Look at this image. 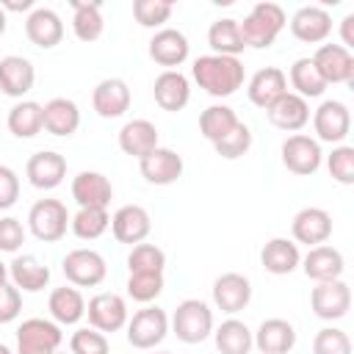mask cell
<instances>
[{
	"mask_svg": "<svg viewBox=\"0 0 354 354\" xmlns=\"http://www.w3.org/2000/svg\"><path fill=\"white\" fill-rule=\"evenodd\" d=\"M6 33V11H3V6H0V36Z\"/></svg>",
	"mask_w": 354,
	"mask_h": 354,
	"instance_id": "54",
	"label": "cell"
},
{
	"mask_svg": "<svg viewBox=\"0 0 354 354\" xmlns=\"http://www.w3.org/2000/svg\"><path fill=\"white\" fill-rule=\"evenodd\" d=\"M41 116H44V130L58 138H69L80 127V111L66 97H55L47 105H41Z\"/></svg>",
	"mask_w": 354,
	"mask_h": 354,
	"instance_id": "30",
	"label": "cell"
},
{
	"mask_svg": "<svg viewBox=\"0 0 354 354\" xmlns=\"http://www.w3.org/2000/svg\"><path fill=\"white\" fill-rule=\"evenodd\" d=\"M158 354H171V351H158Z\"/></svg>",
	"mask_w": 354,
	"mask_h": 354,
	"instance_id": "56",
	"label": "cell"
},
{
	"mask_svg": "<svg viewBox=\"0 0 354 354\" xmlns=\"http://www.w3.org/2000/svg\"><path fill=\"white\" fill-rule=\"evenodd\" d=\"M313 64L324 83H351L354 80V55L340 44H321L313 55Z\"/></svg>",
	"mask_w": 354,
	"mask_h": 354,
	"instance_id": "14",
	"label": "cell"
},
{
	"mask_svg": "<svg viewBox=\"0 0 354 354\" xmlns=\"http://www.w3.org/2000/svg\"><path fill=\"white\" fill-rule=\"evenodd\" d=\"M340 39H343L340 47H346L351 53V47H354V14H346L340 19Z\"/></svg>",
	"mask_w": 354,
	"mask_h": 354,
	"instance_id": "51",
	"label": "cell"
},
{
	"mask_svg": "<svg viewBox=\"0 0 354 354\" xmlns=\"http://www.w3.org/2000/svg\"><path fill=\"white\" fill-rule=\"evenodd\" d=\"M310 307L318 318L324 321H337L346 318L348 307H351V288L343 279H332V282H318L310 293Z\"/></svg>",
	"mask_w": 354,
	"mask_h": 354,
	"instance_id": "9",
	"label": "cell"
},
{
	"mask_svg": "<svg viewBox=\"0 0 354 354\" xmlns=\"http://www.w3.org/2000/svg\"><path fill=\"white\" fill-rule=\"evenodd\" d=\"M19 199V177L14 169L0 163V210L14 207Z\"/></svg>",
	"mask_w": 354,
	"mask_h": 354,
	"instance_id": "50",
	"label": "cell"
},
{
	"mask_svg": "<svg viewBox=\"0 0 354 354\" xmlns=\"http://www.w3.org/2000/svg\"><path fill=\"white\" fill-rule=\"evenodd\" d=\"M249 147H252V130H249L243 122H238L221 141L213 144L216 155H221V158H227V160H238V158H243V155L249 152Z\"/></svg>",
	"mask_w": 354,
	"mask_h": 354,
	"instance_id": "42",
	"label": "cell"
},
{
	"mask_svg": "<svg viewBox=\"0 0 354 354\" xmlns=\"http://www.w3.org/2000/svg\"><path fill=\"white\" fill-rule=\"evenodd\" d=\"M290 232H293V238L299 243H307L310 249L321 246L332 235V216L324 207H304V210H299L293 216Z\"/></svg>",
	"mask_w": 354,
	"mask_h": 354,
	"instance_id": "20",
	"label": "cell"
},
{
	"mask_svg": "<svg viewBox=\"0 0 354 354\" xmlns=\"http://www.w3.org/2000/svg\"><path fill=\"white\" fill-rule=\"evenodd\" d=\"M166 254L155 243H136L133 252L127 254V268L130 274H163Z\"/></svg>",
	"mask_w": 354,
	"mask_h": 354,
	"instance_id": "41",
	"label": "cell"
},
{
	"mask_svg": "<svg viewBox=\"0 0 354 354\" xmlns=\"http://www.w3.org/2000/svg\"><path fill=\"white\" fill-rule=\"evenodd\" d=\"M285 91H288V77H285V72L279 66H263V69H257L252 75V80H249V88H246L252 105H257L263 111L268 105H274Z\"/></svg>",
	"mask_w": 354,
	"mask_h": 354,
	"instance_id": "24",
	"label": "cell"
},
{
	"mask_svg": "<svg viewBox=\"0 0 354 354\" xmlns=\"http://www.w3.org/2000/svg\"><path fill=\"white\" fill-rule=\"evenodd\" d=\"M290 33L299 41L307 44H321L326 41V36L332 33V17L326 8L321 6H301L293 17H290Z\"/></svg>",
	"mask_w": 354,
	"mask_h": 354,
	"instance_id": "15",
	"label": "cell"
},
{
	"mask_svg": "<svg viewBox=\"0 0 354 354\" xmlns=\"http://www.w3.org/2000/svg\"><path fill=\"white\" fill-rule=\"evenodd\" d=\"M64 340V332L55 321L28 318L17 329V354H55Z\"/></svg>",
	"mask_w": 354,
	"mask_h": 354,
	"instance_id": "5",
	"label": "cell"
},
{
	"mask_svg": "<svg viewBox=\"0 0 354 354\" xmlns=\"http://www.w3.org/2000/svg\"><path fill=\"white\" fill-rule=\"evenodd\" d=\"M213 337H216V348L221 354H249V348L254 346L252 329L243 321H238V318H227L213 332Z\"/></svg>",
	"mask_w": 354,
	"mask_h": 354,
	"instance_id": "35",
	"label": "cell"
},
{
	"mask_svg": "<svg viewBox=\"0 0 354 354\" xmlns=\"http://www.w3.org/2000/svg\"><path fill=\"white\" fill-rule=\"evenodd\" d=\"M119 147L130 158H144L158 147V127L149 119H133L119 130Z\"/></svg>",
	"mask_w": 354,
	"mask_h": 354,
	"instance_id": "31",
	"label": "cell"
},
{
	"mask_svg": "<svg viewBox=\"0 0 354 354\" xmlns=\"http://www.w3.org/2000/svg\"><path fill=\"white\" fill-rule=\"evenodd\" d=\"M169 332V315L160 307H144L127 318V343L136 348H155Z\"/></svg>",
	"mask_w": 354,
	"mask_h": 354,
	"instance_id": "6",
	"label": "cell"
},
{
	"mask_svg": "<svg viewBox=\"0 0 354 354\" xmlns=\"http://www.w3.org/2000/svg\"><path fill=\"white\" fill-rule=\"evenodd\" d=\"M69 213H66V205L58 202V199H39L30 213H28V227L30 232L44 241V243H55L66 235V227H69Z\"/></svg>",
	"mask_w": 354,
	"mask_h": 354,
	"instance_id": "4",
	"label": "cell"
},
{
	"mask_svg": "<svg viewBox=\"0 0 354 354\" xmlns=\"http://www.w3.org/2000/svg\"><path fill=\"white\" fill-rule=\"evenodd\" d=\"M25 36L30 39V44H36L39 50H53L55 44H61L64 39V22L53 8H33L25 19Z\"/></svg>",
	"mask_w": 354,
	"mask_h": 354,
	"instance_id": "16",
	"label": "cell"
},
{
	"mask_svg": "<svg viewBox=\"0 0 354 354\" xmlns=\"http://www.w3.org/2000/svg\"><path fill=\"white\" fill-rule=\"evenodd\" d=\"M108 337L97 329H77L69 340V354H108Z\"/></svg>",
	"mask_w": 354,
	"mask_h": 354,
	"instance_id": "47",
	"label": "cell"
},
{
	"mask_svg": "<svg viewBox=\"0 0 354 354\" xmlns=\"http://www.w3.org/2000/svg\"><path fill=\"white\" fill-rule=\"evenodd\" d=\"M47 307H50L53 321L61 324V326H72V324H77L86 315V299H83V293L77 288H66V285L64 288H55L50 293Z\"/></svg>",
	"mask_w": 354,
	"mask_h": 354,
	"instance_id": "33",
	"label": "cell"
},
{
	"mask_svg": "<svg viewBox=\"0 0 354 354\" xmlns=\"http://www.w3.org/2000/svg\"><path fill=\"white\" fill-rule=\"evenodd\" d=\"M36 83V69L22 55L0 58V91L6 97H25Z\"/></svg>",
	"mask_w": 354,
	"mask_h": 354,
	"instance_id": "26",
	"label": "cell"
},
{
	"mask_svg": "<svg viewBox=\"0 0 354 354\" xmlns=\"http://www.w3.org/2000/svg\"><path fill=\"white\" fill-rule=\"evenodd\" d=\"M301 263H304V266H301L304 274H307L310 279H315V282H332V279H340L343 271H346V260H343V254H340L335 246H326V243L313 246Z\"/></svg>",
	"mask_w": 354,
	"mask_h": 354,
	"instance_id": "27",
	"label": "cell"
},
{
	"mask_svg": "<svg viewBox=\"0 0 354 354\" xmlns=\"http://www.w3.org/2000/svg\"><path fill=\"white\" fill-rule=\"evenodd\" d=\"M252 299V285L243 274L227 271L213 282V301L221 313H241Z\"/></svg>",
	"mask_w": 354,
	"mask_h": 354,
	"instance_id": "22",
	"label": "cell"
},
{
	"mask_svg": "<svg viewBox=\"0 0 354 354\" xmlns=\"http://www.w3.org/2000/svg\"><path fill=\"white\" fill-rule=\"evenodd\" d=\"M64 277L75 285V288H94L105 279L108 274V266H105V257L94 249H72L64 263Z\"/></svg>",
	"mask_w": 354,
	"mask_h": 354,
	"instance_id": "7",
	"label": "cell"
},
{
	"mask_svg": "<svg viewBox=\"0 0 354 354\" xmlns=\"http://www.w3.org/2000/svg\"><path fill=\"white\" fill-rule=\"evenodd\" d=\"M25 174L30 180L33 188L39 191H53L64 183L66 177V158L61 152H53V149H41L36 155L28 158V166H25Z\"/></svg>",
	"mask_w": 354,
	"mask_h": 354,
	"instance_id": "13",
	"label": "cell"
},
{
	"mask_svg": "<svg viewBox=\"0 0 354 354\" xmlns=\"http://www.w3.org/2000/svg\"><path fill=\"white\" fill-rule=\"evenodd\" d=\"M72 199L80 207H108L113 199V185L100 171H80L72 180Z\"/></svg>",
	"mask_w": 354,
	"mask_h": 354,
	"instance_id": "25",
	"label": "cell"
},
{
	"mask_svg": "<svg viewBox=\"0 0 354 354\" xmlns=\"http://www.w3.org/2000/svg\"><path fill=\"white\" fill-rule=\"evenodd\" d=\"M313 354H351V340L343 329L324 326L313 340Z\"/></svg>",
	"mask_w": 354,
	"mask_h": 354,
	"instance_id": "46",
	"label": "cell"
},
{
	"mask_svg": "<svg viewBox=\"0 0 354 354\" xmlns=\"http://www.w3.org/2000/svg\"><path fill=\"white\" fill-rule=\"evenodd\" d=\"M171 329H174L177 340H183L188 346L202 343L213 335V310L199 299H185L174 310Z\"/></svg>",
	"mask_w": 354,
	"mask_h": 354,
	"instance_id": "3",
	"label": "cell"
},
{
	"mask_svg": "<svg viewBox=\"0 0 354 354\" xmlns=\"http://www.w3.org/2000/svg\"><path fill=\"white\" fill-rule=\"evenodd\" d=\"M313 127L318 133L321 141H329V144H340L348 130H351V113L346 108V102L340 100H324L318 105V111L313 113Z\"/></svg>",
	"mask_w": 354,
	"mask_h": 354,
	"instance_id": "11",
	"label": "cell"
},
{
	"mask_svg": "<svg viewBox=\"0 0 354 354\" xmlns=\"http://www.w3.org/2000/svg\"><path fill=\"white\" fill-rule=\"evenodd\" d=\"M111 230H113V238H116L119 243L136 246V243H144V238L149 235L152 218H149V213H147L141 205H124V207H119V210L113 213Z\"/></svg>",
	"mask_w": 354,
	"mask_h": 354,
	"instance_id": "19",
	"label": "cell"
},
{
	"mask_svg": "<svg viewBox=\"0 0 354 354\" xmlns=\"http://www.w3.org/2000/svg\"><path fill=\"white\" fill-rule=\"evenodd\" d=\"M238 122H241V119L235 116V111H232L230 105H210V108H205V111L199 113V133H202L210 144H216V141H221Z\"/></svg>",
	"mask_w": 354,
	"mask_h": 354,
	"instance_id": "38",
	"label": "cell"
},
{
	"mask_svg": "<svg viewBox=\"0 0 354 354\" xmlns=\"http://www.w3.org/2000/svg\"><path fill=\"white\" fill-rule=\"evenodd\" d=\"M163 290V274H130L127 279V296L133 301L149 304L160 296Z\"/></svg>",
	"mask_w": 354,
	"mask_h": 354,
	"instance_id": "44",
	"label": "cell"
},
{
	"mask_svg": "<svg viewBox=\"0 0 354 354\" xmlns=\"http://www.w3.org/2000/svg\"><path fill=\"white\" fill-rule=\"evenodd\" d=\"M3 11H33V0H22V3H0Z\"/></svg>",
	"mask_w": 354,
	"mask_h": 354,
	"instance_id": "52",
	"label": "cell"
},
{
	"mask_svg": "<svg viewBox=\"0 0 354 354\" xmlns=\"http://www.w3.org/2000/svg\"><path fill=\"white\" fill-rule=\"evenodd\" d=\"M72 232L80 241H97L108 227H111V216L108 207H80L72 218H69Z\"/></svg>",
	"mask_w": 354,
	"mask_h": 354,
	"instance_id": "40",
	"label": "cell"
},
{
	"mask_svg": "<svg viewBox=\"0 0 354 354\" xmlns=\"http://www.w3.org/2000/svg\"><path fill=\"white\" fill-rule=\"evenodd\" d=\"M138 169L149 185H171L183 177V158L169 147H155L138 160Z\"/></svg>",
	"mask_w": 354,
	"mask_h": 354,
	"instance_id": "12",
	"label": "cell"
},
{
	"mask_svg": "<svg viewBox=\"0 0 354 354\" xmlns=\"http://www.w3.org/2000/svg\"><path fill=\"white\" fill-rule=\"evenodd\" d=\"M152 97H155V102H158L163 111L177 113V111H183V108L188 105V100H191V83H188V77H185L180 69H166V72H160V75L155 77Z\"/></svg>",
	"mask_w": 354,
	"mask_h": 354,
	"instance_id": "18",
	"label": "cell"
},
{
	"mask_svg": "<svg viewBox=\"0 0 354 354\" xmlns=\"http://www.w3.org/2000/svg\"><path fill=\"white\" fill-rule=\"evenodd\" d=\"M88 324L97 332H119L122 326H127V304L119 293H97L88 299L86 307Z\"/></svg>",
	"mask_w": 354,
	"mask_h": 354,
	"instance_id": "10",
	"label": "cell"
},
{
	"mask_svg": "<svg viewBox=\"0 0 354 354\" xmlns=\"http://www.w3.org/2000/svg\"><path fill=\"white\" fill-rule=\"evenodd\" d=\"M91 105L102 119H119L130 108V86L122 77H105L91 94Z\"/></svg>",
	"mask_w": 354,
	"mask_h": 354,
	"instance_id": "21",
	"label": "cell"
},
{
	"mask_svg": "<svg viewBox=\"0 0 354 354\" xmlns=\"http://www.w3.org/2000/svg\"><path fill=\"white\" fill-rule=\"evenodd\" d=\"M191 75L210 97H230L243 86V64L232 55H202L194 61Z\"/></svg>",
	"mask_w": 354,
	"mask_h": 354,
	"instance_id": "1",
	"label": "cell"
},
{
	"mask_svg": "<svg viewBox=\"0 0 354 354\" xmlns=\"http://www.w3.org/2000/svg\"><path fill=\"white\" fill-rule=\"evenodd\" d=\"M238 28H241V36H243L246 47L266 50L277 41L279 30L285 28V11L277 3H257L243 17V22H238Z\"/></svg>",
	"mask_w": 354,
	"mask_h": 354,
	"instance_id": "2",
	"label": "cell"
},
{
	"mask_svg": "<svg viewBox=\"0 0 354 354\" xmlns=\"http://www.w3.org/2000/svg\"><path fill=\"white\" fill-rule=\"evenodd\" d=\"M252 340L260 354H288L296 346V329L285 318H268L257 326Z\"/></svg>",
	"mask_w": 354,
	"mask_h": 354,
	"instance_id": "29",
	"label": "cell"
},
{
	"mask_svg": "<svg viewBox=\"0 0 354 354\" xmlns=\"http://www.w3.org/2000/svg\"><path fill=\"white\" fill-rule=\"evenodd\" d=\"M8 277L19 293H39L50 282V268L33 254H17L8 266Z\"/></svg>",
	"mask_w": 354,
	"mask_h": 354,
	"instance_id": "28",
	"label": "cell"
},
{
	"mask_svg": "<svg viewBox=\"0 0 354 354\" xmlns=\"http://www.w3.org/2000/svg\"><path fill=\"white\" fill-rule=\"evenodd\" d=\"M41 127H44L41 105L33 100H22L8 111V130L17 138H33V136H39Z\"/></svg>",
	"mask_w": 354,
	"mask_h": 354,
	"instance_id": "37",
	"label": "cell"
},
{
	"mask_svg": "<svg viewBox=\"0 0 354 354\" xmlns=\"http://www.w3.org/2000/svg\"><path fill=\"white\" fill-rule=\"evenodd\" d=\"M260 263H263V268L268 274L282 277V274L296 271V266L301 263V254H299V246L293 241H288V238H271L263 246V252H260Z\"/></svg>",
	"mask_w": 354,
	"mask_h": 354,
	"instance_id": "32",
	"label": "cell"
},
{
	"mask_svg": "<svg viewBox=\"0 0 354 354\" xmlns=\"http://www.w3.org/2000/svg\"><path fill=\"white\" fill-rule=\"evenodd\" d=\"M22 313V293L14 285H0V324H11Z\"/></svg>",
	"mask_w": 354,
	"mask_h": 354,
	"instance_id": "49",
	"label": "cell"
},
{
	"mask_svg": "<svg viewBox=\"0 0 354 354\" xmlns=\"http://www.w3.org/2000/svg\"><path fill=\"white\" fill-rule=\"evenodd\" d=\"M6 279H8V268L6 263H0V285H6Z\"/></svg>",
	"mask_w": 354,
	"mask_h": 354,
	"instance_id": "53",
	"label": "cell"
},
{
	"mask_svg": "<svg viewBox=\"0 0 354 354\" xmlns=\"http://www.w3.org/2000/svg\"><path fill=\"white\" fill-rule=\"evenodd\" d=\"M290 86L296 88L293 94H299L301 100H310V97H321L326 91V83L324 77L318 75L313 58H296L293 66H290Z\"/></svg>",
	"mask_w": 354,
	"mask_h": 354,
	"instance_id": "39",
	"label": "cell"
},
{
	"mask_svg": "<svg viewBox=\"0 0 354 354\" xmlns=\"http://www.w3.org/2000/svg\"><path fill=\"white\" fill-rule=\"evenodd\" d=\"M321 158H324V152H321L318 141L310 136L296 133V136H288L282 141V163L288 171H293L299 177L315 174L321 169Z\"/></svg>",
	"mask_w": 354,
	"mask_h": 354,
	"instance_id": "8",
	"label": "cell"
},
{
	"mask_svg": "<svg viewBox=\"0 0 354 354\" xmlns=\"http://www.w3.org/2000/svg\"><path fill=\"white\" fill-rule=\"evenodd\" d=\"M171 3L169 0H136L133 3V17L141 28H158L171 17Z\"/></svg>",
	"mask_w": 354,
	"mask_h": 354,
	"instance_id": "43",
	"label": "cell"
},
{
	"mask_svg": "<svg viewBox=\"0 0 354 354\" xmlns=\"http://www.w3.org/2000/svg\"><path fill=\"white\" fill-rule=\"evenodd\" d=\"M75 17H72V28H75V36L80 41H97L102 36V14H100V3H83V0H69Z\"/></svg>",
	"mask_w": 354,
	"mask_h": 354,
	"instance_id": "36",
	"label": "cell"
},
{
	"mask_svg": "<svg viewBox=\"0 0 354 354\" xmlns=\"http://www.w3.org/2000/svg\"><path fill=\"white\" fill-rule=\"evenodd\" d=\"M266 116L274 127L285 130V133H296L310 122V105L307 100H301L293 91H285L274 105L266 108Z\"/></svg>",
	"mask_w": 354,
	"mask_h": 354,
	"instance_id": "23",
	"label": "cell"
},
{
	"mask_svg": "<svg viewBox=\"0 0 354 354\" xmlns=\"http://www.w3.org/2000/svg\"><path fill=\"white\" fill-rule=\"evenodd\" d=\"M0 354H14V351H11V348H8L6 343H0Z\"/></svg>",
	"mask_w": 354,
	"mask_h": 354,
	"instance_id": "55",
	"label": "cell"
},
{
	"mask_svg": "<svg viewBox=\"0 0 354 354\" xmlns=\"http://www.w3.org/2000/svg\"><path fill=\"white\" fill-rule=\"evenodd\" d=\"M188 50H191V44H188L185 33L177 30V28H160L149 39V58L158 66H166V69L180 66L188 58Z\"/></svg>",
	"mask_w": 354,
	"mask_h": 354,
	"instance_id": "17",
	"label": "cell"
},
{
	"mask_svg": "<svg viewBox=\"0 0 354 354\" xmlns=\"http://www.w3.org/2000/svg\"><path fill=\"white\" fill-rule=\"evenodd\" d=\"M22 243H25V227L19 224V218L14 216L0 218V252H19Z\"/></svg>",
	"mask_w": 354,
	"mask_h": 354,
	"instance_id": "48",
	"label": "cell"
},
{
	"mask_svg": "<svg viewBox=\"0 0 354 354\" xmlns=\"http://www.w3.org/2000/svg\"><path fill=\"white\" fill-rule=\"evenodd\" d=\"M55 354H66V351H55Z\"/></svg>",
	"mask_w": 354,
	"mask_h": 354,
	"instance_id": "57",
	"label": "cell"
},
{
	"mask_svg": "<svg viewBox=\"0 0 354 354\" xmlns=\"http://www.w3.org/2000/svg\"><path fill=\"white\" fill-rule=\"evenodd\" d=\"M207 44L213 47V55H232L238 58L246 44H243V36H241V28H238V19H216L207 30Z\"/></svg>",
	"mask_w": 354,
	"mask_h": 354,
	"instance_id": "34",
	"label": "cell"
},
{
	"mask_svg": "<svg viewBox=\"0 0 354 354\" xmlns=\"http://www.w3.org/2000/svg\"><path fill=\"white\" fill-rule=\"evenodd\" d=\"M326 169L332 180H337L340 185H354V147L348 144L335 147L332 155L326 158Z\"/></svg>",
	"mask_w": 354,
	"mask_h": 354,
	"instance_id": "45",
	"label": "cell"
}]
</instances>
